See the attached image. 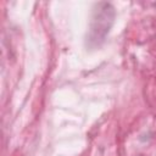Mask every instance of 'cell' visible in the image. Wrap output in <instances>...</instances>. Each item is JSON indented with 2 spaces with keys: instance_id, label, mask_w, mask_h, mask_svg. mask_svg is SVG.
Returning <instances> with one entry per match:
<instances>
[]
</instances>
